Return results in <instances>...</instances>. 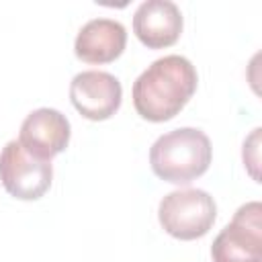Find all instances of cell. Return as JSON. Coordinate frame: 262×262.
Instances as JSON below:
<instances>
[{"label":"cell","instance_id":"obj_1","mask_svg":"<svg viewBox=\"0 0 262 262\" xmlns=\"http://www.w3.org/2000/svg\"><path fill=\"white\" fill-rule=\"evenodd\" d=\"M196 84L199 76L190 59L178 53L164 55L133 82V106L151 123L170 121L192 98Z\"/></svg>","mask_w":262,"mask_h":262},{"label":"cell","instance_id":"obj_2","mask_svg":"<svg viewBox=\"0 0 262 262\" xmlns=\"http://www.w3.org/2000/svg\"><path fill=\"white\" fill-rule=\"evenodd\" d=\"M213 160L209 137L194 127H178L160 135L149 149V164L158 178L188 184L203 176Z\"/></svg>","mask_w":262,"mask_h":262},{"label":"cell","instance_id":"obj_3","mask_svg":"<svg viewBox=\"0 0 262 262\" xmlns=\"http://www.w3.org/2000/svg\"><path fill=\"white\" fill-rule=\"evenodd\" d=\"M217 217V205L207 190L182 188L168 192L158 207V219L176 239H196L209 233Z\"/></svg>","mask_w":262,"mask_h":262},{"label":"cell","instance_id":"obj_4","mask_svg":"<svg viewBox=\"0 0 262 262\" xmlns=\"http://www.w3.org/2000/svg\"><path fill=\"white\" fill-rule=\"evenodd\" d=\"M213 262H262V205H242L211 246Z\"/></svg>","mask_w":262,"mask_h":262},{"label":"cell","instance_id":"obj_5","mask_svg":"<svg viewBox=\"0 0 262 262\" xmlns=\"http://www.w3.org/2000/svg\"><path fill=\"white\" fill-rule=\"evenodd\" d=\"M53 178L51 162L33 158L18 139L8 141L0 151V182L8 194L20 201L41 199Z\"/></svg>","mask_w":262,"mask_h":262},{"label":"cell","instance_id":"obj_6","mask_svg":"<svg viewBox=\"0 0 262 262\" xmlns=\"http://www.w3.org/2000/svg\"><path fill=\"white\" fill-rule=\"evenodd\" d=\"M70 100L82 117L90 121H104L119 111L123 88L113 74L102 70H86L72 78Z\"/></svg>","mask_w":262,"mask_h":262},{"label":"cell","instance_id":"obj_7","mask_svg":"<svg viewBox=\"0 0 262 262\" xmlns=\"http://www.w3.org/2000/svg\"><path fill=\"white\" fill-rule=\"evenodd\" d=\"M70 121L57 108H37L29 113L20 125L18 143L27 154L39 160L51 162L53 156L61 154L70 143Z\"/></svg>","mask_w":262,"mask_h":262},{"label":"cell","instance_id":"obj_8","mask_svg":"<svg viewBox=\"0 0 262 262\" xmlns=\"http://www.w3.org/2000/svg\"><path fill=\"white\" fill-rule=\"evenodd\" d=\"M133 33L149 49L170 47L182 33V12L170 0H145L133 14Z\"/></svg>","mask_w":262,"mask_h":262},{"label":"cell","instance_id":"obj_9","mask_svg":"<svg viewBox=\"0 0 262 262\" xmlns=\"http://www.w3.org/2000/svg\"><path fill=\"white\" fill-rule=\"evenodd\" d=\"M127 45V31L115 18H92L76 35L74 53L86 63L115 61Z\"/></svg>","mask_w":262,"mask_h":262},{"label":"cell","instance_id":"obj_10","mask_svg":"<svg viewBox=\"0 0 262 262\" xmlns=\"http://www.w3.org/2000/svg\"><path fill=\"white\" fill-rule=\"evenodd\" d=\"M258 143H260V129H254L252 131V135L244 141V154H252V156H248L246 160H244V164H248L250 166V174L258 180V170H256V166H258Z\"/></svg>","mask_w":262,"mask_h":262}]
</instances>
